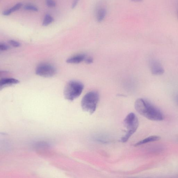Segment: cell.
Here are the masks:
<instances>
[{
  "instance_id": "2",
  "label": "cell",
  "mask_w": 178,
  "mask_h": 178,
  "mask_svg": "<svg viewBox=\"0 0 178 178\" xmlns=\"http://www.w3.org/2000/svg\"><path fill=\"white\" fill-rule=\"evenodd\" d=\"M99 100V95L97 92L92 91L87 93L81 100L82 109L90 114H93L96 110Z\"/></svg>"
},
{
  "instance_id": "5",
  "label": "cell",
  "mask_w": 178,
  "mask_h": 178,
  "mask_svg": "<svg viewBox=\"0 0 178 178\" xmlns=\"http://www.w3.org/2000/svg\"><path fill=\"white\" fill-rule=\"evenodd\" d=\"M35 73L43 77H51L56 75V70L51 64L42 63L38 66L35 70Z\"/></svg>"
},
{
  "instance_id": "14",
  "label": "cell",
  "mask_w": 178,
  "mask_h": 178,
  "mask_svg": "<svg viewBox=\"0 0 178 178\" xmlns=\"http://www.w3.org/2000/svg\"><path fill=\"white\" fill-rule=\"evenodd\" d=\"M46 4L48 7L51 8L55 7L56 5L54 0H46Z\"/></svg>"
},
{
  "instance_id": "19",
  "label": "cell",
  "mask_w": 178,
  "mask_h": 178,
  "mask_svg": "<svg viewBox=\"0 0 178 178\" xmlns=\"http://www.w3.org/2000/svg\"><path fill=\"white\" fill-rule=\"evenodd\" d=\"M175 102H176L178 105V94L176 96V97H175Z\"/></svg>"
},
{
  "instance_id": "3",
  "label": "cell",
  "mask_w": 178,
  "mask_h": 178,
  "mask_svg": "<svg viewBox=\"0 0 178 178\" xmlns=\"http://www.w3.org/2000/svg\"><path fill=\"white\" fill-rule=\"evenodd\" d=\"M84 89V85L81 82L76 81H70L65 88L64 97L68 100L72 101L80 96Z\"/></svg>"
},
{
  "instance_id": "4",
  "label": "cell",
  "mask_w": 178,
  "mask_h": 178,
  "mask_svg": "<svg viewBox=\"0 0 178 178\" xmlns=\"http://www.w3.org/2000/svg\"><path fill=\"white\" fill-rule=\"evenodd\" d=\"M124 123L127 131L121 139V141L123 143L127 141L137 130L139 126L138 119L135 114L130 113L125 118Z\"/></svg>"
},
{
  "instance_id": "10",
  "label": "cell",
  "mask_w": 178,
  "mask_h": 178,
  "mask_svg": "<svg viewBox=\"0 0 178 178\" xmlns=\"http://www.w3.org/2000/svg\"><path fill=\"white\" fill-rule=\"evenodd\" d=\"M23 5V4L21 2H19L12 7L10 8L9 9L4 11V12H2V14L5 16H9L13 13L20 9Z\"/></svg>"
},
{
  "instance_id": "11",
  "label": "cell",
  "mask_w": 178,
  "mask_h": 178,
  "mask_svg": "<svg viewBox=\"0 0 178 178\" xmlns=\"http://www.w3.org/2000/svg\"><path fill=\"white\" fill-rule=\"evenodd\" d=\"M106 14V10L104 8H101L97 13L96 19L98 23H101L105 19Z\"/></svg>"
},
{
  "instance_id": "15",
  "label": "cell",
  "mask_w": 178,
  "mask_h": 178,
  "mask_svg": "<svg viewBox=\"0 0 178 178\" xmlns=\"http://www.w3.org/2000/svg\"><path fill=\"white\" fill-rule=\"evenodd\" d=\"M10 44L14 47L18 48L20 46V43L15 40H11L9 41Z\"/></svg>"
},
{
  "instance_id": "17",
  "label": "cell",
  "mask_w": 178,
  "mask_h": 178,
  "mask_svg": "<svg viewBox=\"0 0 178 178\" xmlns=\"http://www.w3.org/2000/svg\"><path fill=\"white\" fill-rule=\"evenodd\" d=\"M85 61L87 64H91L93 62V59L91 57L86 56Z\"/></svg>"
},
{
  "instance_id": "21",
  "label": "cell",
  "mask_w": 178,
  "mask_h": 178,
  "mask_svg": "<svg viewBox=\"0 0 178 178\" xmlns=\"http://www.w3.org/2000/svg\"></svg>"
},
{
  "instance_id": "18",
  "label": "cell",
  "mask_w": 178,
  "mask_h": 178,
  "mask_svg": "<svg viewBox=\"0 0 178 178\" xmlns=\"http://www.w3.org/2000/svg\"><path fill=\"white\" fill-rule=\"evenodd\" d=\"M79 0H73L72 3V9H74L77 6L78 4Z\"/></svg>"
},
{
  "instance_id": "9",
  "label": "cell",
  "mask_w": 178,
  "mask_h": 178,
  "mask_svg": "<svg viewBox=\"0 0 178 178\" xmlns=\"http://www.w3.org/2000/svg\"><path fill=\"white\" fill-rule=\"evenodd\" d=\"M160 137L157 135L151 136L144 139L140 141H139L135 144V146H138L141 145L150 143L153 142L157 141L159 140Z\"/></svg>"
},
{
  "instance_id": "12",
  "label": "cell",
  "mask_w": 178,
  "mask_h": 178,
  "mask_svg": "<svg viewBox=\"0 0 178 178\" xmlns=\"http://www.w3.org/2000/svg\"><path fill=\"white\" fill-rule=\"evenodd\" d=\"M54 19L51 15L46 14L44 17L42 25L44 27L48 26L54 21Z\"/></svg>"
},
{
  "instance_id": "1",
  "label": "cell",
  "mask_w": 178,
  "mask_h": 178,
  "mask_svg": "<svg viewBox=\"0 0 178 178\" xmlns=\"http://www.w3.org/2000/svg\"><path fill=\"white\" fill-rule=\"evenodd\" d=\"M135 108L139 114L150 120L161 121L164 119L162 112L149 101L144 98H139L136 100Z\"/></svg>"
},
{
  "instance_id": "6",
  "label": "cell",
  "mask_w": 178,
  "mask_h": 178,
  "mask_svg": "<svg viewBox=\"0 0 178 178\" xmlns=\"http://www.w3.org/2000/svg\"><path fill=\"white\" fill-rule=\"evenodd\" d=\"M150 69L152 74L159 75L163 74L164 70L161 63L157 60H153L150 63Z\"/></svg>"
},
{
  "instance_id": "13",
  "label": "cell",
  "mask_w": 178,
  "mask_h": 178,
  "mask_svg": "<svg viewBox=\"0 0 178 178\" xmlns=\"http://www.w3.org/2000/svg\"><path fill=\"white\" fill-rule=\"evenodd\" d=\"M23 8L26 10L32 11L33 12H38V8L37 6L31 4H28L24 5Z\"/></svg>"
},
{
  "instance_id": "7",
  "label": "cell",
  "mask_w": 178,
  "mask_h": 178,
  "mask_svg": "<svg viewBox=\"0 0 178 178\" xmlns=\"http://www.w3.org/2000/svg\"><path fill=\"white\" fill-rule=\"evenodd\" d=\"M86 56V55L83 54L76 55L68 59L67 62L70 64H78L85 61Z\"/></svg>"
},
{
  "instance_id": "20",
  "label": "cell",
  "mask_w": 178,
  "mask_h": 178,
  "mask_svg": "<svg viewBox=\"0 0 178 178\" xmlns=\"http://www.w3.org/2000/svg\"><path fill=\"white\" fill-rule=\"evenodd\" d=\"M142 1V0H131V1H132L133 2H140Z\"/></svg>"
},
{
  "instance_id": "16",
  "label": "cell",
  "mask_w": 178,
  "mask_h": 178,
  "mask_svg": "<svg viewBox=\"0 0 178 178\" xmlns=\"http://www.w3.org/2000/svg\"><path fill=\"white\" fill-rule=\"evenodd\" d=\"M9 48V46L4 43L0 44V50L2 51H7Z\"/></svg>"
},
{
  "instance_id": "8",
  "label": "cell",
  "mask_w": 178,
  "mask_h": 178,
  "mask_svg": "<svg viewBox=\"0 0 178 178\" xmlns=\"http://www.w3.org/2000/svg\"><path fill=\"white\" fill-rule=\"evenodd\" d=\"M19 83L18 80L14 78H3L0 81V87L2 88L5 86L18 84Z\"/></svg>"
}]
</instances>
